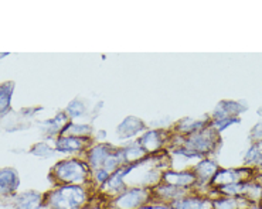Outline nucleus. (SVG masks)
<instances>
[{
	"mask_svg": "<svg viewBox=\"0 0 262 209\" xmlns=\"http://www.w3.org/2000/svg\"><path fill=\"white\" fill-rule=\"evenodd\" d=\"M88 202V192L82 185H60L46 195L50 209H81Z\"/></svg>",
	"mask_w": 262,
	"mask_h": 209,
	"instance_id": "1",
	"label": "nucleus"
},
{
	"mask_svg": "<svg viewBox=\"0 0 262 209\" xmlns=\"http://www.w3.org/2000/svg\"><path fill=\"white\" fill-rule=\"evenodd\" d=\"M53 177L61 185H84L90 181V166L77 159L62 160L53 168Z\"/></svg>",
	"mask_w": 262,
	"mask_h": 209,
	"instance_id": "2",
	"label": "nucleus"
},
{
	"mask_svg": "<svg viewBox=\"0 0 262 209\" xmlns=\"http://www.w3.org/2000/svg\"><path fill=\"white\" fill-rule=\"evenodd\" d=\"M152 197L150 190L146 188H130L123 191L114 199V209H140L143 208Z\"/></svg>",
	"mask_w": 262,
	"mask_h": 209,
	"instance_id": "3",
	"label": "nucleus"
},
{
	"mask_svg": "<svg viewBox=\"0 0 262 209\" xmlns=\"http://www.w3.org/2000/svg\"><path fill=\"white\" fill-rule=\"evenodd\" d=\"M252 175V168L245 167V168H228V170H219V172L214 175L211 185L214 188H223L226 185L237 184L243 181H250Z\"/></svg>",
	"mask_w": 262,
	"mask_h": 209,
	"instance_id": "4",
	"label": "nucleus"
},
{
	"mask_svg": "<svg viewBox=\"0 0 262 209\" xmlns=\"http://www.w3.org/2000/svg\"><path fill=\"white\" fill-rule=\"evenodd\" d=\"M217 143V132L215 130H208V132H201L190 136V139L186 142V148L197 154L199 157L204 154L210 153Z\"/></svg>",
	"mask_w": 262,
	"mask_h": 209,
	"instance_id": "5",
	"label": "nucleus"
},
{
	"mask_svg": "<svg viewBox=\"0 0 262 209\" xmlns=\"http://www.w3.org/2000/svg\"><path fill=\"white\" fill-rule=\"evenodd\" d=\"M165 184L179 187L183 190H189L190 187L197 184V178L193 171H184V172H166L163 175Z\"/></svg>",
	"mask_w": 262,
	"mask_h": 209,
	"instance_id": "6",
	"label": "nucleus"
},
{
	"mask_svg": "<svg viewBox=\"0 0 262 209\" xmlns=\"http://www.w3.org/2000/svg\"><path fill=\"white\" fill-rule=\"evenodd\" d=\"M219 166L211 160H203L200 164H197L193 172L195 174L197 184L199 185H211L214 175L219 172Z\"/></svg>",
	"mask_w": 262,
	"mask_h": 209,
	"instance_id": "7",
	"label": "nucleus"
},
{
	"mask_svg": "<svg viewBox=\"0 0 262 209\" xmlns=\"http://www.w3.org/2000/svg\"><path fill=\"white\" fill-rule=\"evenodd\" d=\"M46 203V197L36 191L20 194L14 202V209H40Z\"/></svg>",
	"mask_w": 262,
	"mask_h": 209,
	"instance_id": "8",
	"label": "nucleus"
},
{
	"mask_svg": "<svg viewBox=\"0 0 262 209\" xmlns=\"http://www.w3.org/2000/svg\"><path fill=\"white\" fill-rule=\"evenodd\" d=\"M20 184L17 171L14 168H3L0 172V191L2 195H12L16 192Z\"/></svg>",
	"mask_w": 262,
	"mask_h": 209,
	"instance_id": "9",
	"label": "nucleus"
},
{
	"mask_svg": "<svg viewBox=\"0 0 262 209\" xmlns=\"http://www.w3.org/2000/svg\"><path fill=\"white\" fill-rule=\"evenodd\" d=\"M169 209H213V202L197 197H183L169 203Z\"/></svg>",
	"mask_w": 262,
	"mask_h": 209,
	"instance_id": "10",
	"label": "nucleus"
},
{
	"mask_svg": "<svg viewBox=\"0 0 262 209\" xmlns=\"http://www.w3.org/2000/svg\"><path fill=\"white\" fill-rule=\"evenodd\" d=\"M111 154H112V151H111V147H108V146L101 144V146L94 147L90 151V155H88V166H90V168H94V170L102 168L105 161L108 160Z\"/></svg>",
	"mask_w": 262,
	"mask_h": 209,
	"instance_id": "11",
	"label": "nucleus"
},
{
	"mask_svg": "<svg viewBox=\"0 0 262 209\" xmlns=\"http://www.w3.org/2000/svg\"><path fill=\"white\" fill-rule=\"evenodd\" d=\"M213 202V209H245L241 205L243 203H250L247 199L241 197H227V195H220L215 198Z\"/></svg>",
	"mask_w": 262,
	"mask_h": 209,
	"instance_id": "12",
	"label": "nucleus"
},
{
	"mask_svg": "<svg viewBox=\"0 0 262 209\" xmlns=\"http://www.w3.org/2000/svg\"><path fill=\"white\" fill-rule=\"evenodd\" d=\"M55 144H57L55 147H57L58 151H62V153H74V151H78V150L84 147V140L79 139V137L70 136V137H61V139H58Z\"/></svg>",
	"mask_w": 262,
	"mask_h": 209,
	"instance_id": "13",
	"label": "nucleus"
},
{
	"mask_svg": "<svg viewBox=\"0 0 262 209\" xmlns=\"http://www.w3.org/2000/svg\"><path fill=\"white\" fill-rule=\"evenodd\" d=\"M145 154H146V151L142 148L140 144H134V146H130V147L122 150L123 161H125V164H128V166H132L136 161L142 160V159L145 157Z\"/></svg>",
	"mask_w": 262,
	"mask_h": 209,
	"instance_id": "14",
	"label": "nucleus"
},
{
	"mask_svg": "<svg viewBox=\"0 0 262 209\" xmlns=\"http://www.w3.org/2000/svg\"><path fill=\"white\" fill-rule=\"evenodd\" d=\"M142 127H143V124H142L139 119H136V117H128L119 126V133H121L122 137H130V136L136 135Z\"/></svg>",
	"mask_w": 262,
	"mask_h": 209,
	"instance_id": "15",
	"label": "nucleus"
},
{
	"mask_svg": "<svg viewBox=\"0 0 262 209\" xmlns=\"http://www.w3.org/2000/svg\"><path fill=\"white\" fill-rule=\"evenodd\" d=\"M245 164L247 166H262V142L255 143L252 147L247 151L245 155Z\"/></svg>",
	"mask_w": 262,
	"mask_h": 209,
	"instance_id": "16",
	"label": "nucleus"
},
{
	"mask_svg": "<svg viewBox=\"0 0 262 209\" xmlns=\"http://www.w3.org/2000/svg\"><path fill=\"white\" fill-rule=\"evenodd\" d=\"M139 144L146 153L147 151L158 150L160 147V137H159V133H156V132H149V133H146V135L140 139Z\"/></svg>",
	"mask_w": 262,
	"mask_h": 209,
	"instance_id": "17",
	"label": "nucleus"
},
{
	"mask_svg": "<svg viewBox=\"0 0 262 209\" xmlns=\"http://www.w3.org/2000/svg\"><path fill=\"white\" fill-rule=\"evenodd\" d=\"M239 109L241 108H239L238 103H234V102H221L219 104V108L215 109V116H217V119H228L235 112H241Z\"/></svg>",
	"mask_w": 262,
	"mask_h": 209,
	"instance_id": "18",
	"label": "nucleus"
},
{
	"mask_svg": "<svg viewBox=\"0 0 262 209\" xmlns=\"http://www.w3.org/2000/svg\"><path fill=\"white\" fill-rule=\"evenodd\" d=\"M13 92V85L12 84H5L2 86V91H0V99H2V111L3 115L6 113L9 106H10V98H12Z\"/></svg>",
	"mask_w": 262,
	"mask_h": 209,
	"instance_id": "19",
	"label": "nucleus"
},
{
	"mask_svg": "<svg viewBox=\"0 0 262 209\" xmlns=\"http://www.w3.org/2000/svg\"><path fill=\"white\" fill-rule=\"evenodd\" d=\"M232 123H238V119L237 117H228V119H217L215 122H214L211 126H213V129L219 133L221 130H224L227 126H230Z\"/></svg>",
	"mask_w": 262,
	"mask_h": 209,
	"instance_id": "20",
	"label": "nucleus"
},
{
	"mask_svg": "<svg viewBox=\"0 0 262 209\" xmlns=\"http://www.w3.org/2000/svg\"><path fill=\"white\" fill-rule=\"evenodd\" d=\"M82 113H84V106L79 100H74V102L68 104V115L71 117L81 116Z\"/></svg>",
	"mask_w": 262,
	"mask_h": 209,
	"instance_id": "21",
	"label": "nucleus"
},
{
	"mask_svg": "<svg viewBox=\"0 0 262 209\" xmlns=\"http://www.w3.org/2000/svg\"><path fill=\"white\" fill-rule=\"evenodd\" d=\"M31 153L36 154L38 157H50L53 154V150L49 146H46V144H38V146H36L31 150Z\"/></svg>",
	"mask_w": 262,
	"mask_h": 209,
	"instance_id": "22",
	"label": "nucleus"
},
{
	"mask_svg": "<svg viewBox=\"0 0 262 209\" xmlns=\"http://www.w3.org/2000/svg\"><path fill=\"white\" fill-rule=\"evenodd\" d=\"M111 177V172H108L104 168H99V170H95V175H94V178L97 181L98 184L104 185Z\"/></svg>",
	"mask_w": 262,
	"mask_h": 209,
	"instance_id": "23",
	"label": "nucleus"
},
{
	"mask_svg": "<svg viewBox=\"0 0 262 209\" xmlns=\"http://www.w3.org/2000/svg\"><path fill=\"white\" fill-rule=\"evenodd\" d=\"M67 132H71L70 135H84L82 132H85V133H88L90 132V127L88 126H79V124H71V126H68L67 129L64 130V133H67Z\"/></svg>",
	"mask_w": 262,
	"mask_h": 209,
	"instance_id": "24",
	"label": "nucleus"
},
{
	"mask_svg": "<svg viewBox=\"0 0 262 209\" xmlns=\"http://www.w3.org/2000/svg\"><path fill=\"white\" fill-rule=\"evenodd\" d=\"M259 209H262V205H261V206H259Z\"/></svg>",
	"mask_w": 262,
	"mask_h": 209,
	"instance_id": "25",
	"label": "nucleus"
}]
</instances>
